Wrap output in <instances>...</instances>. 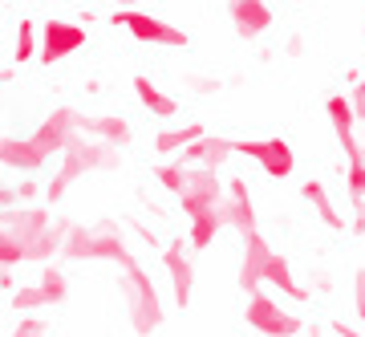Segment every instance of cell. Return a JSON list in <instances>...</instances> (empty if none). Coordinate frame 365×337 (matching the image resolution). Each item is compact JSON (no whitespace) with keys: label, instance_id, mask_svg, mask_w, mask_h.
Wrapping results in <instances>:
<instances>
[{"label":"cell","instance_id":"6","mask_svg":"<svg viewBox=\"0 0 365 337\" xmlns=\"http://www.w3.org/2000/svg\"><path fill=\"white\" fill-rule=\"evenodd\" d=\"M86 41H90V33H86V25H78V21H45L41 25V49H37V61L41 65H61L66 57H73V53L86 49Z\"/></svg>","mask_w":365,"mask_h":337},{"label":"cell","instance_id":"9","mask_svg":"<svg viewBox=\"0 0 365 337\" xmlns=\"http://www.w3.org/2000/svg\"><path fill=\"white\" fill-rule=\"evenodd\" d=\"M223 187L215 171H203V167H187V179H182V191H179V203L187 216H199V211H211L223 203Z\"/></svg>","mask_w":365,"mask_h":337},{"label":"cell","instance_id":"4","mask_svg":"<svg viewBox=\"0 0 365 337\" xmlns=\"http://www.w3.org/2000/svg\"><path fill=\"white\" fill-rule=\"evenodd\" d=\"M110 25L122 29V33H130V37L143 41V45H158V49H187V45H191V37H187L179 25H170L163 16H150V13H143V9H114Z\"/></svg>","mask_w":365,"mask_h":337},{"label":"cell","instance_id":"5","mask_svg":"<svg viewBox=\"0 0 365 337\" xmlns=\"http://www.w3.org/2000/svg\"><path fill=\"white\" fill-rule=\"evenodd\" d=\"M232 151L252 159L268 179H288L297 171V155L284 139H232Z\"/></svg>","mask_w":365,"mask_h":337},{"label":"cell","instance_id":"27","mask_svg":"<svg viewBox=\"0 0 365 337\" xmlns=\"http://www.w3.org/2000/svg\"><path fill=\"white\" fill-rule=\"evenodd\" d=\"M349 106H353V118H357V122H365V78L349 90Z\"/></svg>","mask_w":365,"mask_h":337},{"label":"cell","instance_id":"15","mask_svg":"<svg viewBox=\"0 0 365 337\" xmlns=\"http://www.w3.org/2000/svg\"><path fill=\"white\" fill-rule=\"evenodd\" d=\"M223 216H227V228H235L240 236L256 232V208H252V191H248V179H232L227 191H223Z\"/></svg>","mask_w":365,"mask_h":337},{"label":"cell","instance_id":"26","mask_svg":"<svg viewBox=\"0 0 365 337\" xmlns=\"http://www.w3.org/2000/svg\"><path fill=\"white\" fill-rule=\"evenodd\" d=\"M353 309H357V321L365 325V268L353 276Z\"/></svg>","mask_w":365,"mask_h":337},{"label":"cell","instance_id":"30","mask_svg":"<svg viewBox=\"0 0 365 337\" xmlns=\"http://www.w3.org/2000/svg\"><path fill=\"white\" fill-rule=\"evenodd\" d=\"M284 53H288V57H300V53H304V37H288L284 41Z\"/></svg>","mask_w":365,"mask_h":337},{"label":"cell","instance_id":"16","mask_svg":"<svg viewBox=\"0 0 365 337\" xmlns=\"http://www.w3.org/2000/svg\"><path fill=\"white\" fill-rule=\"evenodd\" d=\"M45 163H49V155L33 143V134H29V139H13V134L0 139V167L29 171V175H33V171H41Z\"/></svg>","mask_w":365,"mask_h":337},{"label":"cell","instance_id":"2","mask_svg":"<svg viewBox=\"0 0 365 337\" xmlns=\"http://www.w3.org/2000/svg\"><path fill=\"white\" fill-rule=\"evenodd\" d=\"M118 293H122L126 321H130V329H134L138 337H150V333H158V329H163V321H167V305H163L155 281H150V273H146L138 260L122 264Z\"/></svg>","mask_w":365,"mask_h":337},{"label":"cell","instance_id":"21","mask_svg":"<svg viewBox=\"0 0 365 337\" xmlns=\"http://www.w3.org/2000/svg\"><path fill=\"white\" fill-rule=\"evenodd\" d=\"M207 134V126L203 122H187V126H175V130H163L155 139V151L158 155H179L182 146H191L195 139H203Z\"/></svg>","mask_w":365,"mask_h":337},{"label":"cell","instance_id":"19","mask_svg":"<svg viewBox=\"0 0 365 337\" xmlns=\"http://www.w3.org/2000/svg\"><path fill=\"white\" fill-rule=\"evenodd\" d=\"M191 220V228H187V240H191V248L195 252H203V248L215 244V232L220 228H227V216H223V203L211 211H199V216H187Z\"/></svg>","mask_w":365,"mask_h":337},{"label":"cell","instance_id":"8","mask_svg":"<svg viewBox=\"0 0 365 337\" xmlns=\"http://www.w3.org/2000/svg\"><path fill=\"white\" fill-rule=\"evenodd\" d=\"M69 297V281H66V268H57V264H45V273L33 288H21L13 293V309L16 313H41L49 309V305H61Z\"/></svg>","mask_w":365,"mask_h":337},{"label":"cell","instance_id":"14","mask_svg":"<svg viewBox=\"0 0 365 337\" xmlns=\"http://www.w3.org/2000/svg\"><path fill=\"white\" fill-rule=\"evenodd\" d=\"M232 139H220V134H203V139H195L191 146H182L179 151V163H187V167H203V171H220L227 159H232Z\"/></svg>","mask_w":365,"mask_h":337},{"label":"cell","instance_id":"29","mask_svg":"<svg viewBox=\"0 0 365 337\" xmlns=\"http://www.w3.org/2000/svg\"><path fill=\"white\" fill-rule=\"evenodd\" d=\"M357 236H365V203H353V223H349Z\"/></svg>","mask_w":365,"mask_h":337},{"label":"cell","instance_id":"25","mask_svg":"<svg viewBox=\"0 0 365 337\" xmlns=\"http://www.w3.org/2000/svg\"><path fill=\"white\" fill-rule=\"evenodd\" d=\"M0 337H49V329H45L41 317H25L21 325H13L9 333H0Z\"/></svg>","mask_w":365,"mask_h":337},{"label":"cell","instance_id":"31","mask_svg":"<svg viewBox=\"0 0 365 337\" xmlns=\"http://www.w3.org/2000/svg\"><path fill=\"white\" fill-rule=\"evenodd\" d=\"M333 337H361L353 325H345V321H333Z\"/></svg>","mask_w":365,"mask_h":337},{"label":"cell","instance_id":"20","mask_svg":"<svg viewBox=\"0 0 365 337\" xmlns=\"http://www.w3.org/2000/svg\"><path fill=\"white\" fill-rule=\"evenodd\" d=\"M81 175H86V167H81L78 159H73V155H61V163H57V171H53L49 187H45V191H49L45 199H49V203H61V199L69 195V187H73Z\"/></svg>","mask_w":365,"mask_h":337},{"label":"cell","instance_id":"24","mask_svg":"<svg viewBox=\"0 0 365 337\" xmlns=\"http://www.w3.org/2000/svg\"><path fill=\"white\" fill-rule=\"evenodd\" d=\"M345 195L349 203H365V163H345Z\"/></svg>","mask_w":365,"mask_h":337},{"label":"cell","instance_id":"33","mask_svg":"<svg viewBox=\"0 0 365 337\" xmlns=\"http://www.w3.org/2000/svg\"><path fill=\"white\" fill-rule=\"evenodd\" d=\"M114 9H138V4H146V0H110Z\"/></svg>","mask_w":365,"mask_h":337},{"label":"cell","instance_id":"13","mask_svg":"<svg viewBox=\"0 0 365 337\" xmlns=\"http://www.w3.org/2000/svg\"><path fill=\"white\" fill-rule=\"evenodd\" d=\"M78 134H90V139L110 143V146L134 143V126L122 114H78Z\"/></svg>","mask_w":365,"mask_h":337},{"label":"cell","instance_id":"23","mask_svg":"<svg viewBox=\"0 0 365 337\" xmlns=\"http://www.w3.org/2000/svg\"><path fill=\"white\" fill-rule=\"evenodd\" d=\"M155 179L163 183L170 195H179V191H182V179H187V163H179V159H175V163H158V167H155Z\"/></svg>","mask_w":365,"mask_h":337},{"label":"cell","instance_id":"22","mask_svg":"<svg viewBox=\"0 0 365 337\" xmlns=\"http://www.w3.org/2000/svg\"><path fill=\"white\" fill-rule=\"evenodd\" d=\"M41 49V29L33 21H21L16 25V41H13V65H29Z\"/></svg>","mask_w":365,"mask_h":337},{"label":"cell","instance_id":"28","mask_svg":"<svg viewBox=\"0 0 365 337\" xmlns=\"http://www.w3.org/2000/svg\"><path fill=\"white\" fill-rule=\"evenodd\" d=\"M187 86H191V90H199V94H215V90H220V81H211V78H191Z\"/></svg>","mask_w":365,"mask_h":337},{"label":"cell","instance_id":"11","mask_svg":"<svg viewBox=\"0 0 365 337\" xmlns=\"http://www.w3.org/2000/svg\"><path fill=\"white\" fill-rule=\"evenodd\" d=\"M163 268H167V276H170L175 305L187 309L191 297H195V260H191V252L182 248V240H170V244L163 248Z\"/></svg>","mask_w":365,"mask_h":337},{"label":"cell","instance_id":"18","mask_svg":"<svg viewBox=\"0 0 365 337\" xmlns=\"http://www.w3.org/2000/svg\"><path fill=\"white\" fill-rule=\"evenodd\" d=\"M130 86H134V94H138V102H143L155 118H175V114H179V98H170L167 90H158L146 74H134Z\"/></svg>","mask_w":365,"mask_h":337},{"label":"cell","instance_id":"10","mask_svg":"<svg viewBox=\"0 0 365 337\" xmlns=\"http://www.w3.org/2000/svg\"><path fill=\"white\" fill-rule=\"evenodd\" d=\"M325 118H329V126H333V134H337L341 151H345V163H365V146L357 139V118H353L349 94L325 98Z\"/></svg>","mask_w":365,"mask_h":337},{"label":"cell","instance_id":"17","mask_svg":"<svg viewBox=\"0 0 365 337\" xmlns=\"http://www.w3.org/2000/svg\"><path fill=\"white\" fill-rule=\"evenodd\" d=\"M300 195L309 199V208L321 216V223H325V228H333V232H345V228H349V223H345V216L333 208V195L325 191V183H321V179H304Z\"/></svg>","mask_w":365,"mask_h":337},{"label":"cell","instance_id":"32","mask_svg":"<svg viewBox=\"0 0 365 337\" xmlns=\"http://www.w3.org/2000/svg\"><path fill=\"white\" fill-rule=\"evenodd\" d=\"M313 285L321 288V293H329V288H333V276H329V273H313Z\"/></svg>","mask_w":365,"mask_h":337},{"label":"cell","instance_id":"12","mask_svg":"<svg viewBox=\"0 0 365 337\" xmlns=\"http://www.w3.org/2000/svg\"><path fill=\"white\" fill-rule=\"evenodd\" d=\"M227 21H232L235 37L256 41L276 25V13L268 0H227Z\"/></svg>","mask_w":365,"mask_h":337},{"label":"cell","instance_id":"34","mask_svg":"<svg viewBox=\"0 0 365 337\" xmlns=\"http://www.w3.org/2000/svg\"><path fill=\"white\" fill-rule=\"evenodd\" d=\"M361 45H365V21H361Z\"/></svg>","mask_w":365,"mask_h":337},{"label":"cell","instance_id":"7","mask_svg":"<svg viewBox=\"0 0 365 337\" xmlns=\"http://www.w3.org/2000/svg\"><path fill=\"white\" fill-rule=\"evenodd\" d=\"M248 325L264 337H297L300 329H304L297 313L280 309V301H276L272 293H260V288L248 293Z\"/></svg>","mask_w":365,"mask_h":337},{"label":"cell","instance_id":"1","mask_svg":"<svg viewBox=\"0 0 365 337\" xmlns=\"http://www.w3.org/2000/svg\"><path fill=\"white\" fill-rule=\"evenodd\" d=\"M235 281H240L244 293H256V288L272 285V288H280L288 301H309L304 285H300L297 276H292V268H288V260L268 244V236H264L260 228L244 236V260H240V276H235Z\"/></svg>","mask_w":365,"mask_h":337},{"label":"cell","instance_id":"3","mask_svg":"<svg viewBox=\"0 0 365 337\" xmlns=\"http://www.w3.org/2000/svg\"><path fill=\"white\" fill-rule=\"evenodd\" d=\"M61 256L66 260H110V264H130L134 252L126 248L122 232L114 223H98V228H78L69 223L66 228V244H61Z\"/></svg>","mask_w":365,"mask_h":337}]
</instances>
